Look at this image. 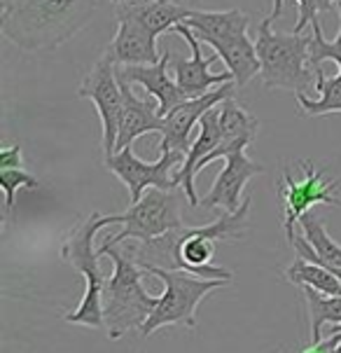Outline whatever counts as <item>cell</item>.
<instances>
[{
    "mask_svg": "<svg viewBox=\"0 0 341 353\" xmlns=\"http://www.w3.org/2000/svg\"><path fill=\"white\" fill-rule=\"evenodd\" d=\"M248 213L250 196H245V201L236 211H225L213 223L199 227L183 225L180 230H173L169 234L152 239V241L138 243L134 253H131V248L127 250L143 269H183V272H189L201 279L231 281L234 274L225 267L211 265V260L220 241H236L245 234Z\"/></svg>",
    "mask_w": 341,
    "mask_h": 353,
    "instance_id": "1",
    "label": "cell"
},
{
    "mask_svg": "<svg viewBox=\"0 0 341 353\" xmlns=\"http://www.w3.org/2000/svg\"><path fill=\"white\" fill-rule=\"evenodd\" d=\"M99 0H12L0 8V31L23 52L54 50L92 21Z\"/></svg>",
    "mask_w": 341,
    "mask_h": 353,
    "instance_id": "2",
    "label": "cell"
},
{
    "mask_svg": "<svg viewBox=\"0 0 341 353\" xmlns=\"http://www.w3.org/2000/svg\"><path fill=\"white\" fill-rule=\"evenodd\" d=\"M99 253L110 257L115 265L103 285V321L107 337L119 339L131 330H141L159 297L149 295L143 285L147 269H143L134 257H127L119 246H101Z\"/></svg>",
    "mask_w": 341,
    "mask_h": 353,
    "instance_id": "3",
    "label": "cell"
},
{
    "mask_svg": "<svg viewBox=\"0 0 341 353\" xmlns=\"http://www.w3.org/2000/svg\"><path fill=\"white\" fill-rule=\"evenodd\" d=\"M196 33L201 43L211 45L215 54L231 70L236 87H245L255 75H260L262 63L257 47L248 38L250 14L243 10H192L185 21Z\"/></svg>",
    "mask_w": 341,
    "mask_h": 353,
    "instance_id": "4",
    "label": "cell"
},
{
    "mask_svg": "<svg viewBox=\"0 0 341 353\" xmlns=\"http://www.w3.org/2000/svg\"><path fill=\"white\" fill-rule=\"evenodd\" d=\"M110 225H115V215H103V213L94 211L85 223L77 225L61 243V257L85 279V295H82L80 304L65 314V321L75 323V325L105 327V321H103L105 276L99 267L101 253L94 250V239H96L101 230H105V227H110Z\"/></svg>",
    "mask_w": 341,
    "mask_h": 353,
    "instance_id": "5",
    "label": "cell"
},
{
    "mask_svg": "<svg viewBox=\"0 0 341 353\" xmlns=\"http://www.w3.org/2000/svg\"><path fill=\"white\" fill-rule=\"evenodd\" d=\"M255 47L262 63V85L267 89H288L304 94L311 85H316V70L309 63V35L273 31V19L265 17L257 31Z\"/></svg>",
    "mask_w": 341,
    "mask_h": 353,
    "instance_id": "6",
    "label": "cell"
},
{
    "mask_svg": "<svg viewBox=\"0 0 341 353\" xmlns=\"http://www.w3.org/2000/svg\"><path fill=\"white\" fill-rule=\"evenodd\" d=\"M147 274L157 276L164 283V292H161L157 307L143 323L141 334L149 337L166 325H183V327H196V307L201 300H206L211 292L225 288L229 281L223 279H201L194 276L183 269H159L152 267Z\"/></svg>",
    "mask_w": 341,
    "mask_h": 353,
    "instance_id": "7",
    "label": "cell"
},
{
    "mask_svg": "<svg viewBox=\"0 0 341 353\" xmlns=\"http://www.w3.org/2000/svg\"><path fill=\"white\" fill-rule=\"evenodd\" d=\"M115 225H122L117 234L107 236L101 246H119L124 241H152L183 227L180 194L176 190L149 188L136 203H129L124 213L115 215Z\"/></svg>",
    "mask_w": 341,
    "mask_h": 353,
    "instance_id": "8",
    "label": "cell"
},
{
    "mask_svg": "<svg viewBox=\"0 0 341 353\" xmlns=\"http://www.w3.org/2000/svg\"><path fill=\"white\" fill-rule=\"evenodd\" d=\"M299 166L304 171L302 178H295L288 166H283L276 185L278 201L283 203V230L288 239L295 234L297 220L318 203L341 208V181L327 178L325 169H316L311 159H302Z\"/></svg>",
    "mask_w": 341,
    "mask_h": 353,
    "instance_id": "9",
    "label": "cell"
},
{
    "mask_svg": "<svg viewBox=\"0 0 341 353\" xmlns=\"http://www.w3.org/2000/svg\"><path fill=\"white\" fill-rule=\"evenodd\" d=\"M77 97L89 99L99 110L101 124H103V154L110 157L117 145L119 117H122V85L117 77V63L103 52V57L92 65V70L82 80Z\"/></svg>",
    "mask_w": 341,
    "mask_h": 353,
    "instance_id": "10",
    "label": "cell"
},
{
    "mask_svg": "<svg viewBox=\"0 0 341 353\" xmlns=\"http://www.w3.org/2000/svg\"><path fill=\"white\" fill-rule=\"evenodd\" d=\"M185 161V152L178 150H164L161 157L152 164L136 157L134 150L124 148V150L112 152L110 157H105V169L117 176L119 181L127 185L131 203H136L149 188L159 190H176V181L171 176V169Z\"/></svg>",
    "mask_w": 341,
    "mask_h": 353,
    "instance_id": "11",
    "label": "cell"
},
{
    "mask_svg": "<svg viewBox=\"0 0 341 353\" xmlns=\"http://www.w3.org/2000/svg\"><path fill=\"white\" fill-rule=\"evenodd\" d=\"M171 33L180 35L185 43L189 45L192 50V57L189 59H176L173 63V70H176V82L178 87L183 89L185 99H199V97H206L211 94L213 89H218L215 85H227V82H234V75L231 70H225V73H213V63L218 61V54L213 57H203L201 52V40L196 38V33L187 23H178Z\"/></svg>",
    "mask_w": 341,
    "mask_h": 353,
    "instance_id": "12",
    "label": "cell"
},
{
    "mask_svg": "<svg viewBox=\"0 0 341 353\" xmlns=\"http://www.w3.org/2000/svg\"><path fill=\"white\" fill-rule=\"evenodd\" d=\"M236 82H227V85L213 89L211 94L199 99H185L180 105H176L169 115L164 117V131H161V145L159 150H178L187 154L189 150V139H192L194 127H199V119L203 112H208L211 108L220 105L223 101L234 97Z\"/></svg>",
    "mask_w": 341,
    "mask_h": 353,
    "instance_id": "13",
    "label": "cell"
},
{
    "mask_svg": "<svg viewBox=\"0 0 341 353\" xmlns=\"http://www.w3.org/2000/svg\"><path fill=\"white\" fill-rule=\"evenodd\" d=\"M265 173V166L257 164L245 154V150L231 152L229 157H225V169L218 173L213 188L201 196L199 206L203 208H223V211H236L238 206L245 201L243 188L253 176Z\"/></svg>",
    "mask_w": 341,
    "mask_h": 353,
    "instance_id": "14",
    "label": "cell"
},
{
    "mask_svg": "<svg viewBox=\"0 0 341 353\" xmlns=\"http://www.w3.org/2000/svg\"><path fill=\"white\" fill-rule=\"evenodd\" d=\"M171 54H161L157 63H141V65H117L119 80H127L129 85H141L145 92L159 103V115L166 117L176 105L185 101L183 89L176 80L169 77Z\"/></svg>",
    "mask_w": 341,
    "mask_h": 353,
    "instance_id": "15",
    "label": "cell"
},
{
    "mask_svg": "<svg viewBox=\"0 0 341 353\" xmlns=\"http://www.w3.org/2000/svg\"><path fill=\"white\" fill-rule=\"evenodd\" d=\"M257 129H260L257 117L250 115L243 105H238L234 97L223 101V103H220V131H223V139H220V145L215 148L211 154H206V157L199 161L196 173L201 169H206L208 164H213L215 159H225V157H229L231 152L245 150V148L255 141Z\"/></svg>",
    "mask_w": 341,
    "mask_h": 353,
    "instance_id": "16",
    "label": "cell"
},
{
    "mask_svg": "<svg viewBox=\"0 0 341 353\" xmlns=\"http://www.w3.org/2000/svg\"><path fill=\"white\" fill-rule=\"evenodd\" d=\"M220 139H223V131H220V105H215L208 112H203V117L199 119V134H196V139L192 141V145H189L187 154H185L180 169L173 173L176 188H183L189 206H199L201 203L194 190L196 166H199V161L206 157V154H211L215 148L220 145Z\"/></svg>",
    "mask_w": 341,
    "mask_h": 353,
    "instance_id": "17",
    "label": "cell"
},
{
    "mask_svg": "<svg viewBox=\"0 0 341 353\" xmlns=\"http://www.w3.org/2000/svg\"><path fill=\"white\" fill-rule=\"evenodd\" d=\"M119 85H122L124 103H122V117H119L115 152L134 145V141L141 139V136L161 134L164 131V117L159 115V103H152L149 99H138L127 80H119Z\"/></svg>",
    "mask_w": 341,
    "mask_h": 353,
    "instance_id": "18",
    "label": "cell"
},
{
    "mask_svg": "<svg viewBox=\"0 0 341 353\" xmlns=\"http://www.w3.org/2000/svg\"><path fill=\"white\" fill-rule=\"evenodd\" d=\"M299 232H295L288 241L295 248L297 255L307 257L309 262L322 265L327 269H332L334 274L341 272V246L334 239L327 234L325 223L313 213H304L297 220Z\"/></svg>",
    "mask_w": 341,
    "mask_h": 353,
    "instance_id": "19",
    "label": "cell"
},
{
    "mask_svg": "<svg viewBox=\"0 0 341 353\" xmlns=\"http://www.w3.org/2000/svg\"><path fill=\"white\" fill-rule=\"evenodd\" d=\"M189 14L192 10L185 5V0H124L117 5V19L138 21L157 38L187 21Z\"/></svg>",
    "mask_w": 341,
    "mask_h": 353,
    "instance_id": "20",
    "label": "cell"
},
{
    "mask_svg": "<svg viewBox=\"0 0 341 353\" xmlns=\"http://www.w3.org/2000/svg\"><path fill=\"white\" fill-rule=\"evenodd\" d=\"M105 54L117 65L157 63L161 59L157 52V35H152L134 19H117V33L105 47Z\"/></svg>",
    "mask_w": 341,
    "mask_h": 353,
    "instance_id": "21",
    "label": "cell"
},
{
    "mask_svg": "<svg viewBox=\"0 0 341 353\" xmlns=\"http://www.w3.org/2000/svg\"><path fill=\"white\" fill-rule=\"evenodd\" d=\"M304 302L309 314V332L311 344L322 339V325L332 323L334 327L341 325V295H325L316 288H304Z\"/></svg>",
    "mask_w": 341,
    "mask_h": 353,
    "instance_id": "22",
    "label": "cell"
},
{
    "mask_svg": "<svg viewBox=\"0 0 341 353\" xmlns=\"http://www.w3.org/2000/svg\"><path fill=\"white\" fill-rule=\"evenodd\" d=\"M283 276L295 285H302V288H316L325 295H339V276L332 272V269L316 265V262H309L307 257L297 255L292 260L290 267H285Z\"/></svg>",
    "mask_w": 341,
    "mask_h": 353,
    "instance_id": "23",
    "label": "cell"
},
{
    "mask_svg": "<svg viewBox=\"0 0 341 353\" xmlns=\"http://www.w3.org/2000/svg\"><path fill=\"white\" fill-rule=\"evenodd\" d=\"M320 92V99L313 101L307 94H297V105L304 115H330V112H341V65L334 77H325L322 65L316 68V87Z\"/></svg>",
    "mask_w": 341,
    "mask_h": 353,
    "instance_id": "24",
    "label": "cell"
},
{
    "mask_svg": "<svg viewBox=\"0 0 341 353\" xmlns=\"http://www.w3.org/2000/svg\"><path fill=\"white\" fill-rule=\"evenodd\" d=\"M337 10H339V17H341V0L337 3ZM311 28H313V35H311V52H309V63L311 68H320L325 61H334L341 65V28H339V35L337 40H325V35H322V26L320 21L316 19L311 23Z\"/></svg>",
    "mask_w": 341,
    "mask_h": 353,
    "instance_id": "25",
    "label": "cell"
},
{
    "mask_svg": "<svg viewBox=\"0 0 341 353\" xmlns=\"http://www.w3.org/2000/svg\"><path fill=\"white\" fill-rule=\"evenodd\" d=\"M285 0H273V8L269 12V17H271L273 21L280 17V8H283ZM334 3H339V0H297L299 5V17H297V23L292 26V33H304V28L311 26L316 19H318L320 12H332Z\"/></svg>",
    "mask_w": 341,
    "mask_h": 353,
    "instance_id": "26",
    "label": "cell"
},
{
    "mask_svg": "<svg viewBox=\"0 0 341 353\" xmlns=\"http://www.w3.org/2000/svg\"><path fill=\"white\" fill-rule=\"evenodd\" d=\"M0 188L5 190V213H10L17 203V192L19 190H38L40 181L23 169H0Z\"/></svg>",
    "mask_w": 341,
    "mask_h": 353,
    "instance_id": "27",
    "label": "cell"
},
{
    "mask_svg": "<svg viewBox=\"0 0 341 353\" xmlns=\"http://www.w3.org/2000/svg\"><path fill=\"white\" fill-rule=\"evenodd\" d=\"M0 169H23L21 145H5L0 150Z\"/></svg>",
    "mask_w": 341,
    "mask_h": 353,
    "instance_id": "28",
    "label": "cell"
},
{
    "mask_svg": "<svg viewBox=\"0 0 341 353\" xmlns=\"http://www.w3.org/2000/svg\"><path fill=\"white\" fill-rule=\"evenodd\" d=\"M339 344H341V332H332L327 339L313 342L307 351H302V353H334V351H337V346H339Z\"/></svg>",
    "mask_w": 341,
    "mask_h": 353,
    "instance_id": "29",
    "label": "cell"
},
{
    "mask_svg": "<svg viewBox=\"0 0 341 353\" xmlns=\"http://www.w3.org/2000/svg\"><path fill=\"white\" fill-rule=\"evenodd\" d=\"M12 0H0V8H5V5H10Z\"/></svg>",
    "mask_w": 341,
    "mask_h": 353,
    "instance_id": "30",
    "label": "cell"
},
{
    "mask_svg": "<svg viewBox=\"0 0 341 353\" xmlns=\"http://www.w3.org/2000/svg\"><path fill=\"white\" fill-rule=\"evenodd\" d=\"M337 276H339V295H341V272H337Z\"/></svg>",
    "mask_w": 341,
    "mask_h": 353,
    "instance_id": "31",
    "label": "cell"
},
{
    "mask_svg": "<svg viewBox=\"0 0 341 353\" xmlns=\"http://www.w3.org/2000/svg\"><path fill=\"white\" fill-rule=\"evenodd\" d=\"M334 332H341V325H337V327H334Z\"/></svg>",
    "mask_w": 341,
    "mask_h": 353,
    "instance_id": "32",
    "label": "cell"
},
{
    "mask_svg": "<svg viewBox=\"0 0 341 353\" xmlns=\"http://www.w3.org/2000/svg\"><path fill=\"white\" fill-rule=\"evenodd\" d=\"M112 3H115V5H119V3H124V0H112Z\"/></svg>",
    "mask_w": 341,
    "mask_h": 353,
    "instance_id": "33",
    "label": "cell"
},
{
    "mask_svg": "<svg viewBox=\"0 0 341 353\" xmlns=\"http://www.w3.org/2000/svg\"><path fill=\"white\" fill-rule=\"evenodd\" d=\"M334 353H341V344L337 346V351H334Z\"/></svg>",
    "mask_w": 341,
    "mask_h": 353,
    "instance_id": "34",
    "label": "cell"
}]
</instances>
